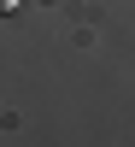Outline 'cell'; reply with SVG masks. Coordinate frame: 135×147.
Segmentation results:
<instances>
[{"mask_svg": "<svg viewBox=\"0 0 135 147\" xmlns=\"http://www.w3.org/2000/svg\"><path fill=\"white\" fill-rule=\"evenodd\" d=\"M12 6H18V0H0V12H12Z\"/></svg>", "mask_w": 135, "mask_h": 147, "instance_id": "cell-1", "label": "cell"}]
</instances>
